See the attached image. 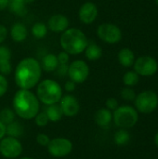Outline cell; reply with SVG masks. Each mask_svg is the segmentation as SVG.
<instances>
[{
	"instance_id": "obj_12",
	"label": "cell",
	"mask_w": 158,
	"mask_h": 159,
	"mask_svg": "<svg viewBox=\"0 0 158 159\" xmlns=\"http://www.w3.org/2000/svg\"><path fill=\"white\" fill-rule=\"evenodd\" d=\"M60 102V106L62 110L63 116L68 117H74L75 116L79 110H80V104L77 101V99L73 95H65L62 96Z\"/></svg>"
},
{
	"instance_id": "obj_40",
	"label": "cell",
	"mask_w": 158,
	"mask_h": 159,
	"mask_svg": "<svg viewBox=\"0 0 158 159\" xmlns=\"http://www.w3.org/2000/svg\"><path fill=\"white\" fill-rule=\"evenodd\" d=\"M23 1H24V3L27 5V4H31V3H33L34 0H23Z\"/></svg>"
},
{
	"instance_id": "obj_21",
	"label": "cell",
	"mask_w": 158,
	"mask_h": 159,
	"mask_svg": "<svg viewBox=\"0 0 158 159\" xmlns=\"http://www.w3.org/2000/svg\"><path fill=\"white\" fill-rule=\"evenodd\" d=\"M45 113L47 116L48 120L51 121V122H58L63 116L62 110H61L59 103H54V104L47 105Z\"/></svg>"
},
{
	"instance_id": "obj_33",
	"label": "cell",
	"mask_w": 158,
	"mask_h": 159,
	"mask_svg": "<svg viewBox=\"0 0 158 159\" xmlns=\"http://www.w3.org/2000/svg\"><path fill=\"white\" fill-rule=\"evenodd\" d=\"M60 64H68L69 62V54L65 51H61L57 55Z\"/></svg>"
},
{
	"instance_id": "obj_4",
	"label": "cell",
	"mask_w": 158,
	"mask_h": 159,
	"mask_svg": "<svg viewBox=\"0 0 158 159\" xmlns=\"http://www.w3.org/2000/svg\"><path fill=\"white\" fill-rule=\"evenodd\" d=\"M36 97L39 102L46 105L58 103L62 97V89L58 82L52 79H45L37 86Z\"/></svg>"
},
{
	"instance_id": "obj_17",
	"label": "cell",
	"mask_w": 158,
	"mask_h": 159,
	"mask_svg": "<svg viewBox=\"0 0 158 159\" xmlns=\"http://www.w3.org/2000/svg\"><path fill=\"white\" fill-rule=\"evenodd\" d=\"M117 60L123 67L129 68V67L133 66L136 58H135L134 52L130 48H124L119 50V52L117 54Z\"/></svg>"
},
{
	"instance_id": "obj_7",
	"label": "cell",
	"mask_w": 158,
	"mask_h": 159,
	"mask_svg": "<svg viewBox=\"0 0 158 159\" xmlns=\"http://www.w3.org/2000/svg\"><path fill=\"white\" fill-rule=\"evenodd\" d=\"M134 71L140 76H153L155 75L158 71L157 61L148 55H143L137 58L133 64Z\"/></svg>"
},
{
	"instance_id": "obj_28",
	"label": "cell",
	"mask_w": 158,
	"mask_h": 159,
	"mask_svg": "<svg viewBox=\"0 0 158 159\" xmlns=\"http://www.w3.org/2000/svg\"><path fill=\"white\" fill-rule=\"evenodd\" d=\"M120 95H121V98L127 102H134V100L136 98V92L130 87H126V88L122 89Z\"/></svg>"
},
{
	"instance_id": "obj_13",
	"label": "cell",
	"mask_w": 158,
	"mask_h": 159,
	"mask_svg": "<svg viewBox=\"0 0 158 159\" xmlns=\"http://www.w3.org/2000/svg\"><path fill=\"white\" fill-rule=\"evenodd\" d=\"M98 13V7L94 3L86 2L80 7L78 11V17L82 23L91 24L96 20Z\"/></svg>"
},
{
	"instance_id": "obj_27",
	"label": "cell",
	"mask_w": 158,
	"mask_h": 159,
	"mask_svg": "<svg viewBox=\"0 0 158 159\" xmlns=\"http://www.w3.org/2000/svg\"><path fill=\"white\" fill-rule=\"evenodd\" d=\"M15 112L10 108H4L0 112V121L6 126L15 121Z\"/></svg>"
},
{
	"instance_id": "obj_29",
	"label": "cell",
	"mask_w": 158,
	"mask_h": 159,
	"mask_svg": "<svg viewBox=\"0 0 158 159\" xmlns=\"http://www.w3.org/2000/svg\"><path fill=\"white\" fill-rule=\"evenodd\" d=\"M34 121H35V124L38 127H46L49 122V120L47 118V116L46 115L45 112L38 113L34 117Z\"/></svg>"
},
{
	"instance_id": "obj_39",
	"label": "cell",
	"mask_w": 158,
	"mask_h": 159,
	"mask_svg": "<svg viewBox=\"0 0 158 159\" xmlns=\"http://www.w3.org/2000/svg\"><path fill=\"white\" fill-rule=\"evenodd\" d=\"M154 142H155V144L156 145V147L158 148V132L156 134V136L154 138Z\"/></svg>"
},
{
	"instance_id": "obj_32",
	"label": "cell",
	"mask_w": 158,
	"mask_h": 159,
	"mask_svg": "<svg viewBox=\"0 0 158 159\" xmlns=\"http://www.w3.org/2000/svg\"><path fill=\"white\" fill-rule=\"evenodd\" d=\"M105 105H106V108L110 111H115L118 106V102L115 98H109L107 99L106 102H105Z\"/></svg>"
},
{
	"instance_id": "obj_1",
	"label": "cell",
	"mask_w": 158,
	"mask_h": 159,
	"mask_svg": "<svg viewBox=\"0 0 158 159\" xmlns=\"http://www.w3.org/2000/svg\"><path fill=\"white\" fill-rule=\"evenodd\" d=\"M42 67L34 58H24L17 65L14 73L16 85L20 89H31L40 81Z\"/></svg>"
},
{
	"instance_id": "obj_10",
	"label": "cell",
	"mask_w": 158,
	"mask_h": 159,
	"mask_svg": "<svg viewBox=\"0 0 158 159\" xmlns=\"http://www.w3.org/2000/svg\"><path fill=\"white\" fill-rule=\"evenodd\" d=\"M47 148L50 156L54 157H64L73 151V143L70 140L60 137L50 140Z\"/></svg>"
},
{
	"instance_id": "obj_19",
	"label": "cell",
	"mask_w": 158,
	"mask_h": 159,
	"mask_svg": "<svg viewBox=\"0 0 158 159\" xmlns=\"http://www.w3.org/2000/svg\"><path fill=\"white\" fill-rule=\"evenodd\" d=\"M85 55L86 58L88 61H98L102 55V49L100 46H98L96 43L94 42H89L88 43L87 48H85Z\"/></svg>"
},
{
	"instance_id": "obj_22",
	"label": "cell",
	"mask_w": 158,
	"mask_h": 159,
	"mask_svg": "<svg viewBox=\"0 0 158 159\" xmlns=\"http://www.w3.org/2000/svg\"><path fill=\"white\" fill-rule=\"evenodd\" d=\"M7 7L13 14L19 17H23L27 13L26 4L23 0H9Z\"/></svg>"
},
{
	"instance_id": "obj_11",
	"label": "cell",
	"mask_w": 158,
	"mask_h": 159,
	"mask_svg": "<svg viewBox=\"0 0 158 159\" xmlns=\"http://www.w3.org/2000/svg\"><path fill=\"white\" fill-rule=\"evenodd\" d=\"M70 80L75 84L85 82L89 75V67L86 61L81 60L74 61L68 67V74Z\"/></svg>"
},
{
	"instance_id": "obj_35",
	"label": "cell",
	"mask_w": 158,
	"mask_h": 159,
	"mask_svg": "<svg viewBox=\"0 0 158 159\" xmlns=\"http://www.w3.org/2000/svg\"><path fill=\"white\" fill-rule=\"evenodd\" d=\"M7 34H8V32H7V27L3 24H0V44L6 40Z\"/></svg>"
},
{
	"instance_id": "obj_5",
	"label": "cell",
	"mask_w": 158,
	"mask_h": 159,
	"mask_svg": "<svg viewBox=\"0 0 158 159\" xmlns=\"http://www.w3.org/2000/svg\"><path fill=\"white\" fill-rule=\"evenodd\" d=\"M113 120L115 124L120 129L133 128L139 120V113L130 105L118 106L113 114Z\"/></svg>"
},
{
	"instance_id": "obj_6",
	"label": "cell",
	"mask_w": 158,
	"mask_h": 159,
	"mask_svg": "<svg viewBox=\"0 0 158 159\" xmlns=\"http://www.w3.org/2000/svg\"><path fill=\"white\" fill-rule=\"evenodd\" d=\"M135 109L138 113L151 114L158 107V95L153 90H143L134 100Z\"/></svg>"
},
{
	"instance_id": "obj_31",
	"label": "cell",
	"mask_w": 158,
	"mask_h": 159,
	"mask_svg": "<svg viewBox=\"0 0 158 159\" xmlns=\"http://www.w3.org/2000/svg\"><path fill=\"white\" fill-rule=\"evenodd\" d=\"M8 89V82L5 75L0 74V97H3Z\"/></svg>"
},
{
	"instance_id": "obj_37",
	"label": "cell",
	"mask_w": 158,
	"mask_h": 159,
	"mask_svg": "<svg viewBox=\"0 0 158 159\" xmlns=\"http://www.w3.org/2000/svg\"><path fill=\"white\" fill-rule=\"evenodd\" d=\"M6 136V125L0 121V141Z\"/></svg>"
},
{
	"instance_id": "obj_9",
	"label": "cell",
	"mask_w": 158,
	"mask_h": 159,
	"mask_svg": "<svg viewBox=\"0 0 158 159\" xmlns=\"http://www.w3.org/2000/svg\"><path fill=\"white\" fill-rule=\"evenodd\" d=\"M22 150V144L17 138L5 136L0 141V154L6 158H17L21 155Z\"/></svg>"
},
{
	"instance_id": "obj_15",
	"label": "cell",
	"mask_w": 158,
	"mask_h": 159,
	"mask_svg": "<svg viewBox=\"0 0 158 159\" xmlns=\"http://www.w3.org/2000/svg\"><path fill=\"white\" fill-rule=\"evenodd\" d=\"M11 51L5 46H0V74L3 75H9L12 70L10 63Z\"/></svg>"
},
{
	"instance_id": "obj_3",
	"label": "cell",
	"mask_w": 158,
	"mask_h": 159,
	"mask_svg": "<svg viewBox=\"0 0 158 159\" xmlns=\"http://www.w3.org/2000/svg\"><path fill=\"white\" fill-rule=\"evenodd\" d=\"M60 42L63 51L69 55H78L85 50L88 40L80 29L68 28L62 33Z\"/></svg>"
},
{
	"instance_id": "obj_38",
	"label": "cell",
	"mask_w": 158,
	"mask_h": 159,
	"mask_svg": "<svg viewBox=\"0 0 158 159\" xmlns=\"http://www.w3.org/2000/svg\"><path fill=\"white\" fill-rule=\"evenodd\" d=\"M9 0H0V10H5L8 7Z\"/></svg>"
},
{
	"instance_id": "obj_25",
	"label": "cell",
	"mask_w": 158,
	"mask_h": 159,
	"mask_svg": "<svg viewBox=\"0 0 158 159\" xmlns=\"http://www.w3.org/2000/svg\"><path fill=\"white\" fill-rule=\"evenodd\" d=\"M140 81V75L133 70V71H128L123 75V83L126 87H134L136 86Z\"/></svg>"
},
{
	"instance_id": "obj_34",
	"label": "cell",
	"mask_w": 158,
	"mask_h": 159,
	"mask_svg": "<svg viewBox=\"0 0 158 159\" xmlns=\"http://www.w3.org/2000/svg\"><path fill=\"white\" fill-rule=\"evenodd\" d=\"M68 64H59V66L57 67L56 71L58 75L60 76H65L68 74Z\"/></svg>"
},
{
	"instance_id": "obj_41",
	"label": "cell",
	"mask_w": 158,
	"mask_h": 159,
	"mask_svg": "<svg viewBox=\"0 0 158 159\" xmlns=\"http://www.w3.org/2000/svg\"><path fill=\"white\" fill-rule=\"evenodd\" d=\"M20 159H35V158H33V157H22V158H20Z\"/></svg>"
},
{
	"instance_id": "obj_36",
	"label": "cell",
	"mask_w": 158,
	"mask_h": 159,
	"mask_svg": "<svg viewBox=\"0 0 158 159\" xmlns=\"http://www.w3.org/2000/svg\"><path fill=\"white\" fill-rule=\"evenodd\" d=\"M75 88H76V84L74 82H73L72 80H69L65 83L64 85V89L67 92H73L75 90Z\"/></svg>"
},
{
	"instance_id": "obj_24",
	"label": "cell",
	"mask_w": 158,
	"mask_h": 159,
	"mask_svg": "<svg viewBox=\"0 0 158 159\" xmlns=\"http://www.w3.org/2000/svg\"><path fill=\"white\" fill-rule=\"evenodd\" d=\"M114 141L115 143L118 146H125L127 145L129 141H130V135L129 132L125 129H121L118 131L115 132V136H114Z\"/></svg>"
},
{
	"instance_id": "obj_42",
	"label": "cell",
	"mask_w": 158,
	"mask_h": 159,
	"mask_svg": "<svg viewBox=\"0 0 158 159\" xmlns=\"http://www.w3.org/2000/svg\"><path fill=\"white\" fill-rule=\"evenodd\" d=\"M156 3L157 4V6H158V0H156Z\"/></svg>"
},
{
	"instance_id": "obj_8",
	"label": "cell",
	"mask_w": 158,
	"mask_h": 159,
	"mask_svg": "<svg viewBox=\"0 0 158 159\" xmlns=\"http://www.w3.org/2000/svg\"><path fill=\"white\" fill-rule=\"evenodd\" d=\"M98 37L107 44H116L122 39V31L121 29L110 22H104L99 25L97 28Z\"/></svg>"
},
{
	"instance_id": "obj_30",
	"label": "cell",
	"mask_w": 158,
	"mask_h": 159,
	"mask_svg": "<svg viewBox=\"0 0 158 159\" xmlns=\"http://www.w3.org/2000/svg\"><path fill=\"white\" fill-rule=\"evenodd\" d=\"M50 142V139L49 137L45 134V133H39L37 136H36V143L40 145V146H43V147H47L48 145Z\"/></svg>"
},
{
	"instance_id": "obj_23",
	"label": "cell",
	"mask_w": 158,
	"mask_h": 159,
	"mask_svg": "<svg viewBox=\"0 0 158 159\" xmlns=\"http://www.w3.org/2000/svg\"><path fill=\"white\" fill-rule=\"evenodd\" d=\"M23 134V127L19 121H13L6 126V135L13 138H20Z\"/></svg>"
},
{
	"instance_id": "obj_18",
	"label": "cell",
	"mask_w": 158,
	"mask_h": 159,
	"mask_svg": "<svg viewBox=\"0 0 158 159\" xmlns=\"http://www.w3.org/2000/svg\"><path fill=\"white\" fill-rule=\"evenodd\" d=\"M10 36L15 42H22L28 36V31L24 24L21 22H15L10 29Z\"/></svg>"
},
{
	"instance_id": "obj_2",
	"label": "cell",
	"mask_w": 158,
	"mask_h": 159,
	"mask_svg": "<svg viewBox=\"0 0 158 159\" xmlns=\"http://www.w3.org/2000/svg\"><path fill=\"white\" fill-rule=\"evenodd\" d=\"M15 114L22 119H33L39 113L40 102L29 89H19L12 100Z\"/></svg>"
},
{
	"instance_id": "obj_20",
	"label": "cell",
	"mask_w": 158,
	"mask_h": 159,
	"mask_svg": "<svg viewBox=\"0 0 158 159\" xmlns=\"http://www.w3.org/2000/svg\"><path fill=\"white\" fill-rule=\"evenodd\" d=\"M59 61H58V58L55 54H52V53H48L47 54L43 60H42V69L47 73H50V72H53V71H56L57 67L59 66Z\"/></svg>"
},
{
	"instance_id": "obj_26",
	"label": "cell",
	"mask_w": 158,
	"mask_h": 159,
	"mask_svg": "<svg viewBox=\"0 0 158 159\" xmlns=\"http://www.w3.org/2000/svg\"><path fill=\"white\" fill-rule=\"evenodd\" d=\"M32 34L37 38L42 39L47 34V26L44 22H35L32 27Z\"/></svg>"
},
{
	"instance_id": "obj_16",
	"label": "cell",
	"mask_w": 158,
	"mask_h": 159,
	"mask_svg": "<svg viewBox=\"0 0 158 159\" xmlns=\"http://www.w3.org/2000/svg\"><path fill=\"white\" fill-rule=\"evenodd\" d=\"M94 120L101 128H107L113 120V113L107 108H101L95 113Z\"/></svg>"
},
{
	"instance_id": "obj_14",
	"label": "cell",
	"mask_w": 158,
	"mask_h": 159,
	"mask_svg": "<svg viewBox=\"0 0 158 159\" xmlns=\"http://www.w3.org/2000/svg\"><path fill=\"white\" fill-rule=\"evenodd\" d=\"M69 20L63 14L52 15L47 20V28L54 33H63L69 27Z\"/></svg>"
}]
</instances>
